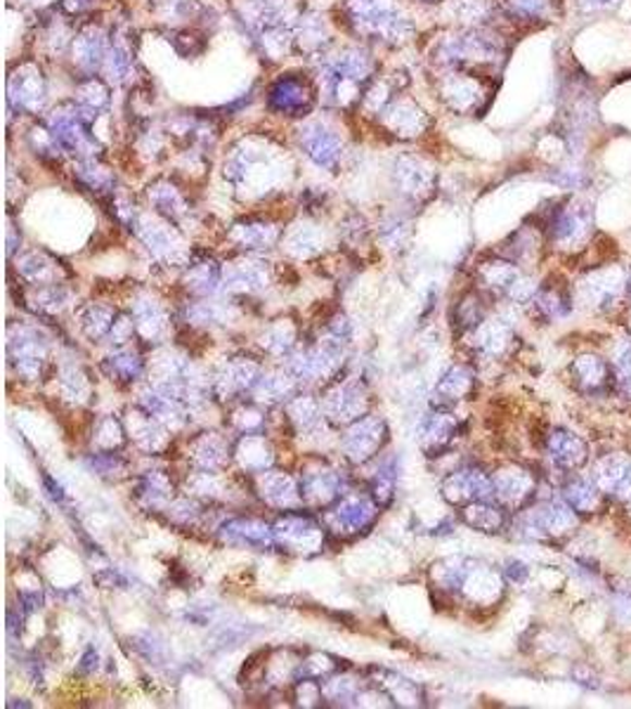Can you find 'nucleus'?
<instances>
[{
  "label": "nucleus",
  "instance_id": "1",
  "mask_svg": "<svg viewBox=\"0 0 631 709\" xmlns=\"http://www.w3.org/2000/svg\"><path fill=\"white\" fill-rule=\"evenodd\" d=\"M507 58V40L489 26H473L442 36L433 48V60L447 72L493 69Z\"/></svg>",
  "mask_w": 631,
  "mask_h": 709
},
{
  "label": "nucleus",
  "instance_id": "2",
  "mask_svg": "<svg viewBox=\"0 0 631 709\" xmlns=\"http://www.w3.org/2000/svg\"><path fill=\"white\" fill-rule=\"evenodd\" d=\"M345 15L360 36L388 46H402L414 36V24L396 0H345Z\"/></svg>",
  "mask_w": 631,
  "mask_h": 709
},
{
  "label": "nucleus",
  "instance_id": "3",
  "mask_svg": "<svg viewBox=\"0 0 631 709\" xmlns=\"http://www.w3.org/2000/svg\"><path fill=\"white\" fill-rule=\"evenodd\" d=\"M376 64L372 54L362 48H348L336 54L321 69V81H325L327 100L339 107H348L353 102H362L364 88L374 81Z\"/></svg>",
  "mask_w": 631,
  "mask_h": 709
},
{
  "label": "nucleus",
  "instance_id": "4",
  "mask_svg": "<svg viewBox=\"0 0 631 709\" xmlns=\"http://www.w3.org/2000/svg\"><path fill=\"white\" fill-rule=\"evenodd\" d=\"M46 126L52 131L54 140L69 155H76L78 159H95L97 157V137L93 133V119L83 111L76 102H64L52 109Z\"/></svg>",
  "mask_w": 631,
  "mask_h": 709
},
{
  "label": "nucleus",
  "instance_id": "5",
  "mask_svg": "<svg viewBox=\"0 0 631 709\" xmlns=\"http://www.w3.org/2000/svg\"><path fill=\"white\" fill-rule=\"evenodd\" d=\"M442 105L459 117H473L485 111L493 100L487 81L478 72H447L438 83Z\"/></svg>",
  "mask_w": 631,
  "mask_h": 709
},
{
  "label": "nucleus",
  "instance_id": "6",
  "mask_svg": "<svg viewBox=\"0 0 631 709\" xmlns=\"http://www.w3.org/2000/svg\"><path fill=\"white\" fill-rule=\"evenodd\" d=\"M48 100V83L40 66L34 62L20 64L8 78V102L20 114H38Z\"/></svg>",
  "mask_w": 631,
  "mask_h": 709
},
{
  "label": "nucleus",
  "instance_id": "7",
  "mask_svg": "<svg viewBox=\"0 0 631 709\" xmlns=\"http://www.w3.org/2000/svg\"><path fill=\"white\" fill-rule=\"evenodd\" d=\"M594 232V211L588 204L570 201L558 208L549 222L551 242L558 248H580Z\"/></svg>",
  "mask_w": 631,
  "mask_h": 709
},
{
  "label": "nucleus",
  "instance_id": "8",
  "mask_svg": "<svg viewBox=\"0 0 631 709\" xmlns=\"http://www.w3.org/2000/svg\"><path fill=\"white\" fill-rule=\"evenodd\" d=\"M299 143L305 151V157L311 159L317 169H325L329 173H336L343 159V143L336 131L327 129L325 123L311 121L299 131Z\"/></svg>",
  "mask_w": 631,
  "mask_h": 709
},
{
  "label": "nucleus",
  "instance_id": "9",
  "mask_svg": "<svg viewBox=\"0 0 631 709\" xmlns=\"http://www.w3.org/2000/svg\"><path fill=\"white\" fill-rule=\"evenodd\" d=\"M268 105L272 111H277V114L305 117L315 105L313 83L296 74H287L282 78H277L268 90Z\"/></svg>",
  "mask_w": 631,
  "mask_h": 709
},
{
  "label": "nucleus",
  "instance_id": "10",
  "mask_svg": "<svg viewBox=\"0 0 631 709\" xmlns=\"http://www.w3.org/2000/svg\"><path fill=\"white\" fill-rule=\"evenodd\" d=\"M392 180H396V187L404 199L424 201L433 194V187H436V171L424 159L400 157L396 161Z\"/></svg>",
  "mask_w": 631,
  "mask_h": 709
},
{
  "label": "nucleus",
  "instance_id": "11",
  "mask_svg": "<svg viewBox=\"0 0 631 709\" xmlns=\"http://www.w3.org/2000/svg\"><path fill=\"white\" fill-rule=\"evenodd\" d=\"M388 133L402 140H412V137L424 135L428 129L426 111L410 100H392L381 114H378Z\"/></svg>",
  "mask_w": 631,
  "mask_h": 709
},
{
  "label": "nucleus",
  "instance_id": "12",
  "mask_svg": "<svg viewBox=\"0 0 631 709\" xmlns=\"http://www.w3.org/2000/svg\"><path fill=\"white\" fill-rule=\"evenodd\" d=\"M442 492L450 502H485L495 497V482L483 470H457L447 478Z\"/></svg>",
  "mask_w": 631,
  "mask_h": 709
},
{
  "label": "nucleus",
  "instance_id": "13",
  "mask_svg": "<svg viewBox=\"0 0 631 709\" xmlns=\"http://www.w3.org/2000/svg\"><path fill=\"white\" fill-rule=\"evenodd\" d=\"M72 52L81 72H86V76H95L107 62V54H109L107 36L102 34V29H97V26H86L78 36H74Z\"/></svg>",
  "mask_w": 631,
  "mask_h": 709
},
{
  "label": "nucleus",
  "instance_id": "14",
  "mask_svg": "<svg viewBox=\"0 0 631 709\" xmlns=\"http://www.w3.org/2000/svg\"><path fill=\"white\" fill-rule=\"evenodd\" d=\"M384 440H386V426L381 419H362L360 424H355L348 430L343 448L353 462L362 464L374 456V452L381 448Z\"/></svg>",
  "mask_w": 631,
  "mask_h": 709
},
{
  "label": "nucleus",
  "instance_id": "15",
  "mask_svg": "<svg viewBox=\"0 0 631 709\" xmlns=\"http://www.w3.org/2000/svg\"><path fill=\"white\" fill-rule=\"evenodd\" d=\"M594 482L603 492L631 499V456L612 454L596 466Z\"/></svg>",
  "mask_w": 631,
  "mask_h": 709
},
{
  "label": "nucleus",
  "instance_id": "16",
  "mask_svg": "<svg viewBox=\"0 0 631 709\" xmlns=\"http://www.w3.org/2000/svg\"><path fill=\"white\" fill-rule=\"evenodd\" d=\"M622 291H627V274L620 270H596L594 274L586 277L582 284V294L588 303L598 305V308H608L617 298H620Z\"/></svg>",
  "mask_w": 631,
  "mask_h": 709
},
{
  "label": "nucleus",
  "instance_id": "17",
  "mask_svg": "<svg viewBox=\"0 0 631 709\" xmlns=\"http://www.w3.org/2000/svg\"><path fill=\"white\" fill-rule=\"evenodd\" d=\"M275 537L287 545L293 551H305V549H317L321 545V530L319 525L301 518V516H287L277 523Z\"/></svg>",
  "mask_w": 631,
  "mask_h": 709
},
{
  "label": "nucleus",
  "instance_id": "18",
  "mask_svg": "<svg viewBox=\"0 0 631 709\" xmlns=\"http://www.w3.org/2000/svg\"><path fill=\"white\" fill-rule=\"evenodd\" d=\"M503 15L518 24H546L560 12V0H499Z\"/></svg>",
  "mask_w": 631,
  "mask_h": 709
},
{
  "label": "nucleus",
  "instance_id": "19",
  "mask_svg": "<svg viewBox=\"0 0 631 709\" xmlns=\"http://www.w3.org/2000/svg\"><path fill=\"white\" fill-rule=\"evenodd\" d=\"M495 482V497H499L503 504H521L532 494V488H535V480L527 470L521 468H507L499 470L493 478Z\"/></svg>",
  "mask_w": 631,
  "mask_h": 709
},
{
  "label": "nucleus",
  "instance_id": "20",
  "mask_svg": "<svg viewBox=\"0 0 631 709\" xmlns=\"http://www.w3.org/2000/svg\"><path fill=\"white\" fill-rule=\"evenodd\" d=\"M549 454L554 462L558 466H563V468H578L586 462V442L580 438V436H574L570 433V430H554V433L549 436Z\"/></svg>",
  "mask_w": 631,
  "mask_h": 709
},
{
  "label": "nucleus",
  "instance_id": "21",
  "mask_svg": "<svg viewBox=\"0 0 631 709\" xmlns=\"http://www.w3.org/2000/svg\"><path fill=\"white\" fill-rule=\"evenodd\" d=\"M452 10V17L464 26V29H473V26H489L497 12H501L499 3L495 0H445Z\"/></svg>",
  "mask_w": 631,
  "mask_h": 709
},
{
  "label": "nucleus",
  "instance_id": "22",
  "mask_svg": "<svg viewBox=\"0 0 631 709\" xmlns=\"http://www.w3.org/2000/svg\"><path fill=\"white\" fill-rule=\"evenodd\" d=\"M272 535L275 533H270V527L258 521H232L222 527L226 541L251 549H268L272 545Z\"/></svg>",
  "mask_w": 631,
  "mask_h": 709
},
{
  "label": "nucleus",
  "instance_id": "23",
  "mask_svg": "<svg viewBox=\"0 0 631 709\" xmlns=\"http://www.w3.org/2000/svg\"><path fill=\"white\" fill-rule=\"evenodd\" d=\"M376 516V509L367 499H345V502L333 511V523L343 533H360L367 527Z\"/></svg>",
  "mask_w": 631,
  "mask_h": 709
},
{
  "label": "nucleus",
  "instance_id": "24",
  "mask_svg": "<svg viewBox=\"0 0 631 709\" xmlns=\"http://www.w3.org/2000/svg\"><path fill=\"white\" fill-rule=\"evenodd\" d=\"M149 201L157 208V213L166 216L168 220L178 222L182 216L187 213V201L182 197L175 185L168 183V180H157V183L149 185Z\"/></svg>",
  "mask_w": 631,
  "mask_h": 709
},
{
  "label": "nucleus",
  "instance_id": "25",
  "mask_svg": "<svg viewBox=\"0 0 631 709\" xmlns=\"http://www.w3.org/2000/svg\"><path fill=\"white\" fill-rule=\"evenodd\" d=\"M574 511L568 502L560 504V502H551L542 509H537L535 513V527L546 535H563L568 530H572L574 523H578V516H574Z\"/></svg>",
  "mask_w": 631,
  "mask_h": 709
},
{
  "label": "nucleus",
  "instance_id": "26",
  "mask_svg": "<svg viewBox=\"0 0 631 709\" xmlns=\"http://www.w3.org/2000/svg\"><path fill=\"white\" fill-rule=\"evenodd\" d=\"M109 88L97 76H86L76 88V105L95 121L109 107Z\"/></svg>",
  "mask_w": 631,
  "mask_h": 709
},
{
  "label": "nucleus",
  "instance_id": "27",
  "mask_svg": "<svg viewBox=\"0 0 631 709\" xmlns=\"http://www.w3.org/2000/svg\"><path fill=\"white\" fill-rule=\"evenodd\" d=\"M232 240L248 252H263V248H270L277 240L279 232L272 225H265V222H242V225H234Z\"/></svg>",
  "mask_w": 631,
  "mask_h": 709
},
{
  "label": "nucleus",
  "instance_id": "28",
  "mask_svg": "<svg viewBox=\"0 0 631 709\" xmlns=\"http://www.w3.org/2000/svg\"><path fill=\"white\" fill-rule=\"evenodd\" d=\"M572 374H574V379H578V383L586 388V391H598V388L608 383L610 367L596 355H582L574 359Z\"/></svg>",
  "mask_w": 631,
  "mask_h": 709
},
{
  "label": "nucleus",
  "instance_id": "29",
  "mask_svg": "<svg viewBox=\"0 0 631 709\" xmlns=\"http://www.w3.org/2000/svg\"><path fill=\"white\" fill-rule=\"evenodd\" d=\"M341 482L339 476L331 470H315V473H307L301 482V497L305 499H313L317 504H327L329 499L336 497L339 492Z\"/></svg>",
  "mask_w": 631,
  "mask_h": 709
},
{
  "label": "nucleus",
  "instance_id": "30",
  "mask_svg": "<svg viewBox=\"0 0 631 709\" xmlns=\"http://www.w3.org/2000/svg\"><path fill=\"white\" fill-rule=\"evenodd\" d=\"M600 494L603 490L594 480H584V478H574L566 485V502L578 511V513H592L600 506Z\"/></svg>",
  "mask_w": 631,
  "mask_h": 709
},
{
  "label": "nucleus",
  "instance_id": "31",
  "mask_svg": "<svg viewBox=\"0 0 631 709\" xmlns=\"http://www.w3.org/2000/svg\"><path fill=\"white\" fill-rule=\"evenodd\" d=\"M76 178L81 180V185H86L97 194H114V175L97 159H78Z\"/></svg>",
  "mask_w": 631,
  "mask_h": 709
},
{
  "label": "nucleus",
  "instance_id": "32",
  "mask_svg": "<svg viewBox=\"0 0 631 709\" xmlns=\"http://www.w3.org/2000/svg\"><path fill=\"white\" fill-rule=\"evenodd\" d=\"M464 521L481 533H499L507 518H503V511L499 506L487 504V499H485V502H473L464 511Z\"/></svg>",
  "mask_w": 631,
  "mask_h": 709
},
{
  "label": "nucleus",
  "instance_id": "33",
  "mask_svg": "<svg viewBox=\"0 0 631 709\" xmlns=\"http://www.w3.org/2000/svg\"><path fill=\"white\" fill-rule=\"evenodd\" d=\"M481 277H483L487 289L509 294L511 286L521 280V272H518V268L509 260H495V262H487V266H483Z\"/></svg>",
  "mask_w": 631,
  "mask_h": 709
},
{
  "label": "nucleus",
  "instance_id": "34",
  "mask_svg": "<svg viewBox=\"0 0 631 709\" xmlns=\"http://www.w3.org/2000/svg\"><path fill=\"white\" fill-rule=\"evenodd\" d=\"M473 388V371L466 367H452L438 383V395L442 402L464 400Z\"/></svg>",
  "mask_w": 631,
  "mask_h": 709
},
{
  "label": "nucleus",
  "instance_id": "35",
  "mask_svg": "<svg viewBox=\"0 0 631 709\" xmlns=\"http://www.w3.org/2000/svg\"><path fill=\"white\" fill-rule=\"evenodd\" d=\"M454 430H457V421L452 419L450 414H433L430 419L424 424V448L426 450H442L447 442L452 440L454 436Z\"/></svg>",
  "mask_w": 631,
  "mask_h": 709
},
{
  "label": "nucleus",
  "instance_id": "36",
  "mask_svg": "<svg viewBox=\"0 0 631 709\" xmlns=\"http://www.w3.org/2000/svg\"><path fill=\"white\" fill-rule=\"evenodd\" d=\"M20 270H22V274L26 277V280L40 282L44 286L46 284H52L60 277V266H58V262L50 260L46 254H40V252H34L29 256H24Z\"/></svg>",
  "mask_w": 631,
  "mask_h": 709
},
{
  "label": "nucleus",
  "instance_id": "37",
  "mask_svg": "<svg viewBox=\"0 0 631 709\" xmlns=\"http://www.w3.org/2000/svg\"><path fill=\"white\" fill-rule=\"evenodd\" d=\"M296 485L284 473H270V476L263 478V497L268 499L270 504L277 506H289L296 502Z\"/></svg>",
  "mask_w": 631,
  "mask_h": 709
},
{
  "label": "nucleus",
  "instance_id": "38",
  "mask_svg": "<svg viewBox=\"0 0 631 709\" xmlns=\"http://www.w3.org/2000/svg\"><path fill=\"white\" fill-rule=\"evenodd\" d=\"M327 409L331 414H336V419H343V421L357 419V414L362 412L360 388H353V386L341 388V391L336 395H331V400L327 402Z\"/></svg>",
  "mask_w": 631,
  "mask_h": 709
},
{
  "label": "nucleus",
  "instance_id": "39",
  "mask_svg": "<svg viewBox=\"0 0 631 709\" xmlns=\"http://www.w3.org/2000/svg\"><path fill=\"white\" fill-rule=\"evenodd\" d=\"M218 280H220V268L214 260L194 262V266H190L187 270V286H192V291H196V294H210V291L216 289Z\"/></svg>",
  "mask_w": 631,
  "mask_h": 709
},
{
  "label": "nucleus",
  "instance_id": "40",
  "mask_svg": "<svg viewBox=\"0 0 631 709\" xmlns=\"http://www.w3.org/2000/svg\"><path fill=\"white\" fill-rule=\"evenodd\" d=\"M240 452H248V456H240L242 459V464L246 468H254V470H260L265 466H270L272 462V456H270V448H268V442H265L263 438L258 436H246L240 444Z\"/></svg>",
  "mask_w": 631,
  "mask_h": 709
},
{
  "label": "nucleus",
  "instance_id": "41",
  "mask_svg": "<svg viewBox=\"0 0 631 709\" xmlns=\"http://www.w3.org/2000/svg\"><path fill=\"white\" fill-rule=\"evenodd\" d=\"M107 369L111 377L119 381H133L139 377V371H143V359H139L137 355H131V353H121V355L109 359Z\"/></svg>",
  "mask_w": 631,
  "mask_h": 709
},
{
  "label": "nucleus",
  "instance_id": "42",
  "mask_svg": "<svg viewBox=\"0 0 631 709\" xmlns=\"http://www.w3.org/2000/svg\"><path fill=\"white\" fill-rule=\"evenodd\" d=\"M111 319H114V313L109 308H102V305H93V308L83 315V329L90 339H100L102 333H107L111 327Z\"/></svg>",
  "mask_w": 631,
  "mask_h": 709
},
{
  "label": "nucleus",
  "instance_id": "43",
  "mask_svg": "<svg viewBox=\"0 0 631 709\" xmlns=\"http://www.w3.org/2000/svg\"><path fill=\"white\" fill-rule=\"evenodd\" d=\"M551 180L558 187L572 192V190H582L588 183V173L582 169L580 163H568V166H560V169H556Z\"/></svg>",
  "mask_w": 631,
  "mask_h": 709
},
{
  "label": "nucleus",
  "instance_id": "44",
  "mask_svg": "<svg viewBox=\"0 0 631 709\" xmlns=\"http://www.w3.org/2000/svg\"><path fill=\"white\" fill-rule=\"evenodd\" d=\"M232 282L246 291L258 289L265 284V270L258 262H242V266L232 268Z\"/></svg>",
  "mask_w": 631,
  "mask_h": 709
},
{
  "label": "nucleus",
  "instance_id": "45",
  "mask_svg": "<svg viewBox=\"0 0 631 709\" xmlns=\"http://www.w3.org/2000/svg\"><path fill=\"white\" fill-rule=\"evenodd\" d=\"M196 459H199V464L208 470L218 468L222 462H226V448H222L220 440L208 438L196 448Z\"/></svg>",
  "mask_w": 631,
  "mask_h": 709
},
{
  "label": "nucleus",
  "instance_id": "46",
  "mask_svg": "<svg viewBox=\"0 0 631 709\" xmlns=\"http://www.w3.org/2000/svg\"><path fill=\"white\" fill-rule=\"evenodd\" d=\"M615 377H617V386H620L622 391L631 398V343H624L620 347V353H617Z\"/></svg>",
  "mask_w": 631,
  "mask_h": 709
},
{
  "label": "nucleus",
  "instance_id": "47",
  "mask_svg": "<svg viewBox=\"0 0 631 709\" xmlns=\"http://www.w3.org/2000/svg\"><path fill=\"white\" fill-rule=\"evenodd\" d=\"M572 3L582 15L596 17V15H610V12L620 10L624 5V0H572Z\"/></svg>",
  "mask_w": 631,
  "mask_h": 709
},
{
  "label": "nucleus",
  "instance_id": "48",
  "mask_svg": "<svg viewBox=\"0 0 631 709\" xmlns=\"http://www.w3.org/2000/svg\"><path fill=\"white\" fill-rule=\"evenodd\" d=\"M381 234H384L386 244L396 248L398 244H404L406 240H410V222H404L402 218H392L381 228Z\"/></svg>",
  "mask_w": 631,
  "mask_h": 709
},
{
  "label": "nucleus",
  "instance_id": "49",
  "mask_svg": "<svg viewBox=\"0 0 631 709\" xmlns=\"http://www.w3.org/2000/svg\"><path fill=\"white\" fill-rule=\"evenodd\" d=\"M319 240H317V234L313 230H303V232H296L289 240V246H291V252L293 254H299V256H307L313 252V246H317Z\"/></svg>",
  "mask_w": 631,
  "mask_h": 709
},
{
  "label": "nucleus",
  "instance_id": "50",
  "mask_svg": "<svg viewBox=\"0 0 631 709\" xmlns=\"http://www.w3.org/2000/svg\"><path fill=\"white\" fill-rule=\"evenodd\" d=\"M95 5V0H62L60 10L69 17H78L83 12H88Z\"/></svg>",
  "mask_w": 631,
  "mask_h": 709
},
{
  "label": "nucleus",
  "instance_id": "51",
  "mask_svg": "<svg viewBox=\"0 0 631 709\" xmlns=\"http://www.w3.org/2000/svg\"><path fill=\"white\" fill-rule=\"evenodd\" d=\"M627 296L631 298V270L627 272Z\"/></svg>",
  "mask_w": 631,
  "mask_h": 709
},
{
  "label": "nucleus",
  "instance_id": "52",
  "mask_svg": "<svg viewBox=\"0 0 631 709\" xmlns=\"http://www.w3.org/2000/svg\"><path fill=\"white\" fill-rule=\"evenodd\" d=\"M421 3H445V0H421Z\"/></svg>",
  "mask_w": 631,
  "mask_h": 709
}]
</instances>
